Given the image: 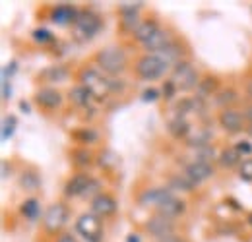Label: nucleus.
<instances>
[{"instance_id":"obj_28","label":"nucleus","mask_w":252,"mask_h":242,"mask_svg":"<svg viewBox=\"0 0 252 242\" xmlns=\"http://www.w3.org/2000/svg\"><path fill=\"white\" fill-rule=\"evenodd\" d=\"M156 213H161V215H165V217H169V219H183L187 213H189V202L183 198V196H173V198H169L165 204H161Z\"/></svg>"},{"instance_id":"obj_10","label":"nucleus","mask_w":252,"mask_h":242,"mask_svg":"<svg viewBox=\"0 0 252 242\" xmlns=\"http://www.w3.org/2000/svg\"><path fill=\"white\" fill-rule=\"evenodd\" d=\"M175 192H171L165 184H146L140 186L132 192V200L136 202V206L140 210H148V212H156L161 204H165L169 198H173Z\"/></svg>"},{"instance_id":"obj_15","label":"nucleus","mask_w":252,"mask_h":242,"mask_svg":"<svg viewBox=\"0 0 252 242\" xmlns=\"http://www.w3.org/2000/svg\"><path fill=\"white\" fill-rule=\"evenodd\" d=\"M216 122L227 136H241L247 132V119L241 107L235 109H221L216 113Z\"/></svg>"},{"instance_id":"obj_29","label":"nucleus","mask_w":252,"mask_h":242,"mask_svg":"<svg viewBox=\"0 0 252 242\" xmlns=\"http://www.w3.org/2000/svg\"><path fill=\"white\" fill-rule=\"evenodd\" d=\"M192 128H194L192 122L189 119H183V117H171L167 121V134L175 142H181V144H185V140L190 136Z\"/></svg>"},{"instance_id":"obj_18","label":"nucleus","mask_w":252,"mask_h":242,"mask_svg":"<svg viewBox=\"0 0 252 242\" xmlns=\"http://www.w3.org/2000/svg\"><path fill=\"white\" fill-rule=\"evenodd\" d=\"M66 159H68L72 171L92 173V169L97 165V150L82 148V146H70V148H66Z\"/></svg>"},{"instance_id":"obj_23","label":"nucleus","mask_w":252,"mask_h":242,"mask_svg":"<svg viewBox=\"0 0 252 242\" xmlns=\"http://www.w3.org/2000/svg\"><path fill=\"white\" fill-rule=\"evenodd\" d=\"M245 101V93L243 90H239L237 86L233 84H227L220 90V93L212 99V103L216 105V109L221 111V109H235V107H241Z\"/></svg>"},{"instance_id":"obj_47","label":"nucleus","mask_w":252,"mask_h":242,"mask_svg":"<svg viewBox=\"0 0 252 242\" xmlns=\"http://www.w3.org/2000/svg\"><path fill=\"white\" fill-rule=\"evenodd\" d=\"M245 134H249L252 138V124H247V132H245Z\"/></svg>"},{"instance_id":"obj_36","label":"nucleus","mask_w":252,"mask_h":242,"mask_svg":"<svg viewBox=\"0 0 252 242\" xmlns=\"http://www.w3.org/2000/svg\"><path fill=\"white\" fill-rule=\"evenodd\" d=\"M241 90L245 93V99H251L252 101V68H249L243 76V82H241Z\"/></svg>"},{"instance_id":"obj_26","label":"nucleus","mask_w":252,"mask_h":242,"mask_svg":"<svg viewBox=\"0 0 252 242\" xmlns=\"http://www.w3.org/2000/svg\"><path fill=\"white\" fill-rule=\"evenodd\" d=\"M177 35H179V31L175 30L171 24H163V28L152 37V41H148V43L142 47V51H144V53H154V55H158V53H161Z\"/></svg>"},{"instance_id":"obj_41","label":"nucleus","mask_w":252,"mask_h":242,"mask_svg":"<svg viewBox=\"0 0 252 242\" xmlns=\"http://www.w3.org/2000/svg\"><path fill=\"white\" fill-rule=\"evenodd\" d=\"M18 70V62L16 60H10L6 66H4V70H2V82H8V76H10V80H12V76H14V72Z\"/></svg>"},{"instance_id":"obj_3","label":"nucleus","mask_w":252,"mask_h":242,"mask_svg":"<svg viewBox=\"0 0 252 242\" xmlns=\"http://www.w3.org/2000/svg\"><path fill=\"white\" fill-rule=\"evenodd\" d=\"M130 74L136 82H159L169 78L167 74H171V66L163 60L159 55L154 53H136L132 57V66H130Z\"/></svg>"},{"instance_id":"obj_43","label":"nucleus","mask_w":252,"mask_h":242,"mask_svg":"<svg viewBox=\"0 0 252 242\" xmlns=\"http://www.w3.org/2000/svg\"><path fill=\"white\" fill-rule=\"evenodd\" d=\"M10 95H12V86H10V82H2V101L8 103V101H10Z\"/></svg>"},{"instance_id":"obj_11","label":"nucleus","mask_w":252,"mask_h":242,"mask_svg":"<svg viewBox=\"0 0 252 242\" xmlns=\"http://www.w3.org/2000/svg\"><path fill=\"white\" fill-rule=\"evenodd\" d=\"M74 233L78 235L80 241L88 242H103L105 239V221L97 217L94 212L80 213L74 221Z\"/></svg>"},{"instance_id":"obj_34","label":"nucleus","mask_w":252,"mask_h":242,"mask_svg":"<svg viewBox=\"0 0 252 242\" xmlns=\"http://www.w3.org/2000/svg\"><path fill=\"white\" fill-rule=\"evenodd\" d=\"M237 175H239V179H241L243 182H249V184H252V157L243 159L241 167L237 169Z\"/></svg>"},{"instance_id":"obj_30","label":"nucleus","mask_w":252,"mask_h":242,"mask_svg":"<svg viewBox=\"0 0 252 242\" xmlns=\"http://www.w3.org/2000/svg\"><path fill=\"white\" fill-rule=\"evenodd\" d=\"M243 159H245V157L237 151L235 144H231V146H223V148H221L216 163H218V167H220V169L233 171V169H239V167H241Z\"/></svg>"},{"instance_id":"obj_33","label":"nucleus","mask_w":252,"mask_h":242,"mask_svg":"<svg viewBox=\"0 0 252 242\" xmlns=\"http://www.w3.org/2000/svg\"><path fill=\"white\" fill-rule=\"evenodd\" d=\"M16 128H18V119L14 115H6L2 121V142L10 140L16 132Z\"/></svg>"},{"instance_id":"obj_20","label":"nucleus","mask_w":252,"mask_h":242,"mask_svg":"<svg viewBox=\"0 0 252 242\" xmlns=\"http://www.w3.org/2000/svg\"><path fill=\"white\" fill-rule=\"evenodd\" d=\"M163 181H165V186L171 192H175L177 196H181V194L183 196H190V194H196V190H198V184H194V182L190 181L183 169H179V171H167L165 177H163Z\"/></svg>"},{"instance_id":"obj_32","label":"nucleus","mask_w":252,"mask_h":242,"mask_svg":"<svg viewBox=\"0 0 252 242\" xmlns=\"http://www.w3.org/2000/svg\"><path fill=\"white\" fill-rule=\"evenodd\" d=\"M161 101H165V103H175L179 97V88L175 86V82L171 80V78H165L163 82H161Z\"/></svg>"},{"instance_id":"obj_14","label":"nucleus","mask_w":252,"mask_h":242,"mask_svg":"<svg viewBox=\"0 0 252 242\" xmlns=\"http://www.w3.org/2000/svg\"><path fill=\"white\" fill-rule=\"evenodd\" d=\"M161 28H163L161 18H159L156 12H148V14L142 18L140 26L136 28L134 35H132V39H130V43H126L125 47L126 49H132V47H134V51H136V47L142 49L148 41H152V37H154Z\"/></svg>"},{"instance_id":"obj_21","label":"nucleus","mask_w":252,"mask_h":242,"mask_svg":"<svg viewBox=\"0 0 252 242\" xmlns=\"http://www.w3.org/2000/svg\"><path fill=\"white\" fill-rule=\"evenodd\" d=\"M181 169L187 173V177H189L190 181L194 182V184H198V186L216 177V167H214V163H208V161L190 159Z\"/></svg>"},{"instance_id":"obj_4","label":"nucleus","mask_w":252,"mask_h":242,"mask_svg":"<svg viewBox=\"0 0 252 242\" xmlns=\"http://www.w3.org/2000/svg\"><path fill=\"white\" fill-rule=\"evenodd\" d=\"M99 192H103L101 179H97L88 171H72V175L66 179L63 186V198L66 202H72V200L92 202Z\"/></svg>"},{"instance_id":"obj_42","label":"nucleus","mask_w":252,"mask_h":242,"mask_svg":"<svg viewBox=\"0 0 252 242\" xmlns=\"http://www.w3.org/2000/svg\"><path fill=\"white\" fill-rule=\"evenodd\" d=\"M241 109H243V115H245V119H247V124H252V101L251 99H245L243 105H241Z\"/></svg>"},{"instance_id":"obj_46","label":"nucleus","mask_w":252,"mask_h":242,"mask_svg":"<svg viewBox=\"0 0 252 242\" xmlns=\"http://www.w3.org/2000/svg\"><path fill=\"white\" fill-rule=\"evenodd\" d=\"M20 109H22V111H26V115L30 113V105H28L26 101H20Z\"/></svg>"},{"instance_id":"obj_12","label":"nucleus","mask_w":252,"mask_h":242,"mask_svg":"<svg viewBox=\"0 0 252 242\" xmlns=\"http://www.w3.org/2000/svg\"><path fill=\"white\" fill-rule=\"evenodd\" d=\"M74 72H76L74 66L66 64V62H57V64H51V66H45L43 70H39L33 76V84H35V88H47V86L57 88L59 84L74 80Z\"/></svg>"},{"instance_id":"obj_39","label":"nucleus","mask_w":252,"mask_h":242,"mask_svg":"<svg viewBox=\"0 0 252 242\" xmlns=\"http://www.w3.org/2000/svg\"><path fill=\"white\" fill-rule=\"evenodd\" d=\"M235 148H237V151L241 153L245 159H247V157H252V142L251 140H239V142H235Z\"/></svg>"},{"instance_id":"obj_38","label":"nucleus","mask_w":252,"mask_h":242,"mask_svg":"<svg viewBox=\"0 0 252 242\" xmlns=\"http://www.w3.org/2000/svg\"><path fill=\"white\" fill-rule=\"evenodd\" d=\"M35 242H80V239L76 237V233L66 231V233L59 235V237H55V239H37Z\"/></svg>"},{"instance_id":"obj_8","label":"nucleus","mask_w":252,"mask_h":242,"mask_svg":"<svg viewBox=\"0 0 252 242\" xmlns=\"http://www.w3.org/2000/svg\"><path fill=\"white\" fill-rule=\"evenodd\" d=\"M136 231L144 237H148L150 242L163 239V237H169V235H175V233H181V221L177 219H169L161 213L152 212L144 221H140L136 225Z\"/></svg>"},{"instance_id":"obj_25","label":"nucleus","mask_w":252,"mask_h":242,"mask_svg":"<svg viewBox=\"0 0 252 242\" xmlns=\"http://www.w3.org/2000/svg\"><path fill=\"white\" fill-rule=\"evenodd\" d=\"M223 86L225 84H223V78H221L220 74H216V72H202V78H200L198 88H196L194 93L198 97H202V99H206V101L212 103V99L220 93V90Z\"/></svg>"},{"instance_id":"obj_9","label":"nucleus","mask_w":252,"mask_h":242,"mask_svg":"<svg viewBox=\"0 0 252 242\" xmlns=\"http://www.w3.org/2000/svg\"><path fill=\"white\" fill-rule=\"evenodd\" d=\"M33 107L47 119L57 117L61 111L64 109L66 103V93L59 90V88H35L32 95Z\"/></svg>"},{"instance_id":"obj_37","label":"nucleus","mask_w":252,"mask_h":242,"mask_svg":"<svg viewBox=\"0 0 252 242\" xmlns=\"http://www.w3.org/2000/svg\"><path fill=\"white\" fill-rule=\"evenodd\" d=\"M142 101L144 103H158V101H161V90L159 88H146L142 91Z\"/></svg>"},{"instance_id":"obj_24","label":"nucleus","mask_w":252,"mask_h":242,"mask_svg":"<svg viewBox=\"0 0 252 242\" xmlns=\"http://www.w3.org/2000/svg\"><path fill=\"white\" fill-rule=\"evenodd\" d=\"M68 136H70L74 146H82V148H95V146L101 144V134L92 124L76 126V128H72L68 132Z\"/></svg>"},{"instance_id":"obj_6","label":"nucleus","mask_w":252,"mask_h":242,"mask_svg":"<svg viewBox=\"0 0 252 242\" xmlns=\"http://www.w3.org/2000/svg\"><path fill=\"white\" fill-rule=\"evenodd\" d=\"M80 16V6L72 2H57V4H41L35 10V18L39 22H49L57 28H72Z\"/></svg>"},{"instance_id":"obj_2","label":"nucleus","mask_w":252,"mask_h":242,"mask_svg":"<svg viewBox=\"0 0 252 242\" xmlns=\"http://www.w3.org/2000/svg\"><path fill=\"white\" fill-rule=\"evenodd\" d=\"M72 219V206L64 198L55 200L43 213L39 221V233L37 239H55L59 235L66 233V227Z\"/></svg>"},{"instance_id":"obj_19","label":"nucleus","mask_w":252,"mask_h":242,"mask_svg":"<svg viewBox=\"0 0 252 242\" xmlns=\"http://www.w3.org/2000/svg\"><path fill=\"white\" fill-rule=\"evenodd\" d=\"M18 188L30 196H35L41 186H43V177H41V169L33 163H24L20 167V173H18Z\"/></svg>"},{"instance_id":"obj_5","label":"nucleus","mask_w":252,"mask_h":242,"mask_svg":"<svg viewBox=\"0 0 252 242\" xmlns=\"http://www.w3.org/2000/svg\"><path fill=\"white\" fill-rule=\"evenodd\" d=\"M103 30H105V16L92 6H84L80 8V16L76 24L70 28V37L78 45H86L94 41Z\"/></svg>"},{"instance_id":"obj_13","label":"nucleus","mask_w":252,"mask_h":242,"mask_svg":"<svg viewBox=\"0 0 252 242\" xmlns=\"http://www.w3.org/2000/svg\"><path fill=\"white\" fill-rule=\"evenodd\" d=\"M169 78L179 88V93H192V91H196V88H198V82L202 78V72L194 66L192 60H183L171 68Z\"/></svg>"},{"instance_id":"obj_35","label":"nucleus","mask_w":252,"mask_h":242,"mask_svg":"<svg viewBox=\"0 0 252 242\" xmlns=\"http://www.w3.org/2000/svg\"><path fill=\"white\" fill-rule=\"evenodd\" d=\"M20 171H16V159L14 157H6L2 161V179H8V177H14L18 175Z\"/></svg>"},{"instance_id":"obj_22","label":"nucleus","mask_w":252,"mask_h":242,"mask_svg":"<svg viewBox=\"0 0 252 242\" xmlns=\"http://www.w3.org/2000/svg\"><path fill=\"white\" fill-rule=\"evenodd\" d=\"M66 101H68V105H70L74 111H78V113H82V111H86V109L97 105L94 93L88 90L86 86H80V84H74L70 90L66 91Z\"/></svg>"},{"instance_id":"obj_45","label":"nucleus","mask_w":252,"mask_h":242,"mask_svg":"<svg viewBox=\"0 0 252 242\" xmlns=\"http://www.w3.org/2000/svg\"><path fill=\"white\" fill-rule=\"evenodd\" d=\"M245 223H247L249 227H252V212H247V215H245Z\"/></svg>"},{"instance_id":"obj_7","label":"nucleus","mask_w":252,"mask_h":242,"mask_svg":"<svg viewBox=\"0 0 252 242\" xmlns=\"http://www.w3.org/2000/svg\"><path fill=\"white\" fill-rule=\"evenodd\" d=\"M146 8V2H121L117 8V35L121 39V45L130 43L136 28L142 22V10Z\"/></svg>"},{"instance_id":"obj_16","label":"nucleus","mask_w":252,"mask_h":242,"mask_svg":"<svg viewBox=\"0 0 252 242\" xmlns=\"http://www.w3.org/2000/svg\"><path fill=\"white\" fill-rule=\"evenodd\" d=\"M119 198L113 190H103L90 202V212H94L103 221H111L119 213Z\"/></svg>"},{"instance_id":"obj_31","label":"nucleus","mask_w":252,"mask_h":242,"mask_svg":"<svg viewBox=\"0 0 252 242\" xmlns=\"http://www.w3.org/2000/svg\"><path fill=\"white\" fill-rule=\"evenodd\" d=\"M18 213L22 219L35 223V221H41L43 217V210H41V200L37 196H28L26 200H22V204L18 206Z\"/></svg>"},{"instance_id":"obj_1","label":"nucleus","mask_w":252,"mask_h":242,"mask_svg":"<svg viewBox=\"0 0 252 242\" xmlns=\"http://www.w3.org/2000/svg\"><path fill=\"white\" fill-rule=\"evenodd\" d=\"M88 60L109 78H121L123 74L130 72L132 66V59L125 45H107L95 51Z\"/></svg>"},{"instance_id":"obj_17","label":"nucleus","mask_w":252,"mask_h":242,"mask_svg":"<svg viewBox=\"0 0 252 242\" xmlns=\"http://www.w3.org/2000/svg\"><path fill=\"white\" fill-rule=\"evenodd\" d=\"M121 155L115 151V150H111V148H107V146H101V148H97V169L103 173V177L107 179V181H117V179H121Z\"/></svg>"},{"instance_id":"obj_40","label":"nucleus","mask_w":252,"mask_h":242,"mask_svg":"<svg viewBox=\"0 0 252 242\" xmlns=\"http://www.w3.org/2000/svg\"><path fill=\"white\" fill-rule=\"evenodd\" d=\"M152 242H192L185 235V233H175V235H169V237H163V239H158V241H152Z\"/></svg>"},{"instance_id":"obj_27","label":"nucleus","mask_w":252,"mask_h":242,"mask_svg":"<svg viewBox=\"0 0 252 242\" xmlns=\"http://www.w3.org/2000/svg\"><path fill=\"white\" fill-rule=\"evenodd\" d=\"M30 39H32L39 49L49 51V53L55 55V57H57V51H55V49H59V47L63 45V41H61L53 31L43 28V26H41V28H35V30L30 33Z\"/></svg>"},{"instance_id":"obj_44","label":"nucleus","mask_w":252,"mask_h":242,"mask_svg":"<svg viewBox=\"0 0 252 242\" xmlns=\"http://www.w3.org/2000/svg\"><path fill=\"white\" fill-rule=\"evenodd\" d=\"M126 242H142V235L136 231V233H130L128 235V239H126Z\"/></svg>"}]
</instances>
